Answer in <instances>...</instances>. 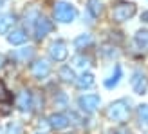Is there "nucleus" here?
I'll list each match as a JSON object with an SVG mask.
<instances>
[{
    "instance_id": "obj_1",
    "label": "nucleus",
    "mask_w": 148,
    "mask_h": 134,
    "mask_svg": "<svg viewBox=\"0 0 148 134\" xmlns=\"http://www.w3.org/2000/svg\"><path fill=\"white\" fill-rule=\"evenodd\" d=\"M107 116H108L112 122H116V123H125V122L128 120V116H130V107H128V103L125 102V100L114 102L112 105L108 107Z\"/></svg>"
},
{
    "instance_id": "obj_2",
    "label": "nucleus",
    "mask_w": 148,
    "mask_h": 134,
    "mask_svg": "<svg viewBox=\"0 0 148 134\" xmlns=\"http://www.w3.org/2000/svg\"><path fill=\"white\" fill-rule=\"evenodd\" d=\"M78 17V11L74 9L71 4H65V2H56L54 4V18L62 24H69L74 18Z\"/></svg>"
},
{
    "instance_id": "obj_3",
    "label": "nucleus",
    "mask_w": 148,
    "mask_h": 134,
    "mask_svg": "<svg viewBox=\"0 0 148 134\" xmlns=\"http://www.w3.org/2000/svg\"><path fill=\"white\" fill-rule=\"evenodd\" d=\"M134 15H136V4L119 2V4H116L114 9H112V20L114 22H125V20L132 18Z\"/></svg>"
},
{
    "instance_id": "obj_4",
    "label": "nucleus",
    "mask_w": 148,
    "mask_h": 134,
    "mask_svg": "<svg viewBox=\"0 0 148 134\" xmlns=\"http://www.w3.org/2000/svg\"><path fill=\"white\" fill-rule=\"evenodd\" d=\"M49 55L53 60L56 62H63L65 58H67L69 55V51H67V44H65L63 40H56L51 44V47H49Z\"/></svg>"
},
{
    "instance_id": "obj_5",
    "label": "nucleus",
    "mask_w": 148,
    "mask_h": 134,
    "mask_svg": "<svg viewBox=\"0 0 148 134\" xmlns=\"http://www.w3.org/2000/svg\"><path fill=\"white\" fill-rule=\"evenodd\" d=\"M53 29H54V24H53L49 18H45V17H38V18H36L34 35H36V38H38V40H42L43 36H45L47 33H51Z\"/></svg>"
},
{
    "instance_id": "obj_6",
    "label": "nucleus",
    "mask_w": 148,
    "mask_h": 134,
    "mask_svg": "<svg viewBox=\"0 0 148 134\" xmlns=\"http://www.w3.org/2000/svg\"><path fill=\"white\" fill-rule=\"evenodd\" d=\"M78 105L85 111V113H94L96 109L99 107V96L96 94H85L78 98Z\"/></svg>"
},
{
    "instance_id": "obj_7",
    "label": "nucleus",
    "mask_w": 148,
    "mask_h": 134,
    "mask_svg": "<svg viewBox=\"0 0 148 134\" xmlns=\"http://www.w3.org/2000/svg\"><path fill=\"white\" fill-rule=\"evenodd\" d=\"M130 84H132V89H134V93H137V94H145V93H146V89H148V78L145 76L143 73L136 71L134 74H132Z\"/></svg>"
},
{
    "instance_id": "obj_8",
    "label": "nucleus",
    "mask_w": 148,
    "mask_h": 134,
    "mask_svg": "<svg viewBox=\"0 0 148 134\" xmlns=\"http://www.w3.org/2000/svg\"><path fill=\"white\" fill-rule=\"evenodd\" d=\"M16 105H18V109L22 113H31L33 111V94L29 91H25V89L20 91L18 98H16Z\"/></svg>"
},
{
    "instance_id": "obj_9",
    "label": "nucleus",
    "mask_w": 148,
    "mask_h": 134,
    "mask_svg": "<svg viewBox=\"0 0 148 134\" xmlns=\"http://www.w3.org/2000/svg\"><path fill=\"white\" fill-rule=\"evenodd\" d=\"M31 73H33V76L34 78H45L47 74L51 73V65L47 60H36L33 65H31Z\"/></svg>"
},
{
    "instance_id": "obj_10",
    "label": "nucleus",
    "mask_w": 148,
    "mask_h": 134,
    "mask_svg": "<svg viewBox=\"0 0 148 134\" xmlns=\"http://www.w3.org/2000/svg\"><path fill=\"white\" fill-rule=\"evenodd\" d=\"M16 24V17L14 15H0V33L2 35H7L11 31V27Z\"/></svg>"
},
{
    "instance_id": "obj_11",
    "label": "nucleus",
    "mask_w": 148,
    "mask_h": 134,
    "mask_svg": "<svg viewBox=\"0 0 148 134\" xmlns=\"http://www.w3.org/2000/svg\"><path fill=\"white\" fill-rule=\"evenodd\" d=\"M7 40H9V44H13V46H20V44H24L27 40V35H25L24 29H14V31L7 33Z\"/></svg>"
},
{
    "instance_id": "obj_12",
    "label": "nucleus",
    "mask_w": 148,
    "mask_h": 134,
    "mask_svg": "<svg viewBox=\"0 0 148 134\" xmlns=\"http://www.w3.org/2000/svg\"><path fill=\"white\" fill-rule=\"evenodd\" d=\"M49 123H51V127L53 129H65L69 125V118L65 116V114H53L49 118Z\"/></svg>"
},
{
    "instance_id": "obj_13",
    "label": "nucleus",
    "mask_w": 148,
    "mask_h": 134,
    "mask_svg": "<svg viewBox=\"0 0 148 134\" xmlns=\"http://www.w3.org/2000/svg\"><path fill=\"white\" fill-rule=\"evenodd\" d=\"M33 55H34V49L33 47H24V49L14 51L13 58H14V60H18V62H22V64H27V60H31Z\"/></svg>"
},
{
    "instance_id": "obj_14",
    "label": "nucleus",
    "mask_w": 148,
    "mask_h": 134,
    "mask_svg": "<svg viewBox=\"0 0 148 134\" xmlns=\"http://www.w3.org/2000/svg\"><path fill=\"white\" fill-rule=\"evenodd\" d=\"M92 42H94L92 35L85 33V35H79L78 38L74 40V46H76L78 49H85V47H88V46H92Z\"/></svg>"
},
{
    "instance_id": "obj_15",
    "label": "nucleus",
    "mask_w": 148,
    "mask_h": 134,
    "mask_svg": "<svg viewBox=\"0 0 148 134\" xmlns=\"http://www.w3.org/2000/svg\"><path fill=\"white\" fill-rule=\"evenodd\" d=\"M76 85L79 87V89H87V87H92L94 85V76L90 73H83L81 76L76 80Z\"/></svg>"
},
{
    "instance_id": "obj_16",
    "label": "nucleus",
    "mask_w": 148,
    "mask_h": 134,
    "mask_svg": "<svg viewBox=\"0 0 148 134\" xmlns=\"http://www.w3.org/2000/svg\"><path fill=\"white\" fill-rule=\"evenodd\" d=\"M136 44L141 47V51H148V31H137Z\"/></svg>"
},
{
    "instance_id": "obj_17",
    "label": "nucleus",
    "mask_w": 148,
    "mask_h": 134,
    "mask_svg": "<svg viewBox=\"0 0 148 134\" xmlns=\"http://www.w3.org/2000/svg\"><path fill=\"white\" fill-rule=\"evenodd\" d=\"M119 78H121V67H119V65H116L114 74H112V76H110L108 80H105V87H108V89L116 87V85H117V82H119Z\"/></svg>"
},
{
    "instance_id": "obj_18",
    "label": "nucleus",
    "mask_w": 148,
    "mask_h": 134,
    "mask_svg": "<svg viewBox=\"0 0 148 134\" xmlns=\"http://www.w3.org/2000/svg\"><path fill=\"white\" fill-rule=\"evenodd\" d=\"M88 9H90L92 17H99L103 7H101V0H88Z\"/></svg>"
},
{
    "instance_id": "obj_19",
    "label": "nucleus",
    "mask_w": 148,
    "mask_h": 134,
    "mask_svg": "<svg viewBox=\"0 0 148 134\" xmlns=\"http://www.w3.org/2000/svg\"><path fill=\"white\" fill-rule=\"evenodd\" d=\"M60 76H62L63 82H74V80H76V76H74L72 69H71V67H67V65L60 69Z\"/></svg>"
},
{
    "instance_id": "obj_20",
    "label": "nucleus",
    "mask_w": 148,
    "mask_h": 134,
    "mask_svg": "<svg viewBox=\"0 0 148 134\" xmlns=\"http://www.w3.org/2000/svg\"><path fill=\"white\" fill-rule=\"evenodd\" d=\"M5 102H11V94L7 91V87L2 80H0V103H5Z\"/></svg>"
},
{
    "instance_id": "obj_21",
    "label": "nucleus",
    "mask_w": 148,
    "mask_h": 134,
    "mask_svg": "<svg viewBox=\"0 0 148 134\" xmlns=\"http://www.w3.org/2000/svg\"><path fill=\"white\" fill-rule=\"evenodd\" d=\"M139 120H141V123L145 125H148V105H141L139 107Z\"/></svg>"
},
{
    "instance_id": "obj_22",
    "label": "nucleus",
    "mask_w": 148,
    "mask_h": 134,
    "mask_svg": "<svg viewBox=\"0 0 148 134\" xmlns=\"http://www.w3.org/2000/svg\"><path fill=\"white\" fill-rule=\"evenodd\" d=\"M7 134H22V125L16 123V122H13L7 125Z\"/></svg>"
},
{
    "instance_id": "obj_23",
    "label": "nucleus",
    "mask_w": 148,
    "mask_h": 134,
    "mask_svg": "<svg viewBox=\"0 0 148 134\" xmlns=\"http://www.w3.org/2000/svg\"><path fill=\"white\" fill-rule=\"evenodd\" d=\"M72 62H74V65H76V67H87L88 65V58H85V56H76Z\"/></svg>"
},
{
    "instance_id": "obj_24",
    "label": "nucleus",
    "mask_w": 148,
    "mask_h": 134,
    "mask_svg": "<svg viewBox=\"0 0 148 134\" xmlns=\"http://www.w3.org/2000/svg\"><path fill=\"white\" fill-rule=\"evenodd\" d=\"M110 134H128V132L125 131V129H117V131H112Z\"/></svg>"
},
{
    "instance_id": "obj_25",
    "label": "nucleus",
    "mask_w": 148,
    "mask_h": 134,
    "mask_svg": "<svg viewBox=\"0 0 148 134\" xmlns=\"http://www.w3.org/2000/svg\"><path fill=\"white\" fill-rule=\"evenodd\" d=\"M141 20H143V22H146V24H148V11H145V13H143V17H141Z\"/></svg>"
}]
</instances>
